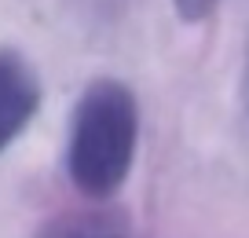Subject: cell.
Here are the masks:
<instances>
[{"label":"cell","mask_w":249,"mask_h":238,"mask_svg":"<svg viewBox=\"0 0 249 238\" xmlns=\"http://www.w3.org/2000/svg\"><path fill=\"white\" fill-rule=\"evenodd\" d=\"M140 107L121 81H92L77 99L66 143V172L85 198H110L132 172Z\"/></svg>","instance_id":"cell-1"},{"label":"cell","mask_w":249,"mask_h":238,"mask_svg":"<svg viewBox=\"0 0 249 238\" xmlns=\"http://www.w3.org/2000/svg\"><path fill=\"white\" fill-rule=\"evenodd\" d=\"M40 107V81L15 52H0V150L26 132Z\"/></svg>","instance_id":"cell-2"},{"label":"cell","mask_w":249,"mask_h":238,"mask_svg":"<svg viewBox=\"0 0 249 238\" xmlns=\"http://www.w3.org/2000/svg\"><path fill=\"white\" fill-rule=\"evenodd\" d=\"M40 238H128V231L103 216H70L62 223H52Z\"/></svg>","instance_id":"cell-3"},{"label":"cell","mask_w":249,"mask_h":238,"mask_svg":"<svg viewBox=\"0 0 249 238\" xmlns=\"http://www.w3.org/2000/svg\"><path fill=\"white\" fill-rule=\"evenodd\" d=\"M176 4V11L187 18V22H198V18H205L213 8H216L220 0H172Z\"/></svg>","instance_id":"cell-4"}]
</instances>
